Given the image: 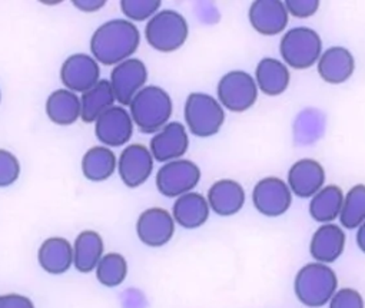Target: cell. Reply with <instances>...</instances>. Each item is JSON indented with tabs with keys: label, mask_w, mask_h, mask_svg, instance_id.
<instances>
[{
	"label": "cell",
	"mask_w": 365,
	"mask_h": 308,
	"mask_svg": "<svg viewBox=\"0 0 365 308\" xmlns=\"http://www.w3.org/2000/svg\"><path fill=\"white\" fill-rule=\"evenodd\" d=\"M207 201L214 214L220 217H232L244 208L247 194L238 181L222 178L211 185L207 194Z\"/></svg>",
	"instance_id": "19"
},
{
	"label": "cell",
	"mask_w": 365,
	"mask_h": 308,
	"mask_svg": "<svg viewBox=\"0 0 365 308\" xmlns=\"http://www.w3.org/2000/svg\"><path fill=\"white\" fill-rule=\"evenodd\" d=\"M339 224L345 230H356L365 222V185L356 184L344 194Z\"/></svg>",
	"instance_id": "29"
},
{
	"label": "cell",
	"mask_w": 365,
	"mask_h": 308,
	"mask_svg": "<svg viewBox=\"0 0 365 308\" xmlns=\"http://www.w3.org/2000/svg\"><path fill=\"white\" fill-rule=\"evenodd\" d=\"M328 308H365L364 297L354 288H339L328 302Z\"/></svg>",
	"instance_id": "33"
},
{
	"label": "cell",
	"mask_w": 365,
	"mask_h": 308,
	"mask_svg": "<svg viewBox=\"0 0 365 308\" xmlns=\"http://www.w3.org/2000/svg\"><path fill=\"white\" fill-rule=\"evenodd\" d=\"M225 109L210 93L192 92L184 105L185 126L198 138H211L220 133L225 123Z\"/></svg>",
	"instance_id": "5"
},
{
	"label": "cell",
	"mask_w": 365,
	"mask_h": 308,
	"mask_svg": "<svg viewBox=\"0 0 365 308\" xmlns=\"http://www.w3.org/2000/svg\"><path fill=\"white\" fill-rule=\"evenodd\" d=\"M125 19L135 22H148L155 16L162 6L160 0H122L119 4Z\"/></svg>",
	"instance_id": "31"
},
{
	"label": "cell",
	"mask_w": 365,
	"mask_h": 308,
	"mask_svg": "<svg viewBox=\"0 0 365 308\" xmlns=\"http://www.w3.org/2000/svg\"><path fill=\"white\" fill-rule=\"evenodd\" d=\"M258 91L267 96L282 95L291 83V71L281 61L275 58H262L254 75Z\"/></svg>",
	"instance_id": "22"
},
{
	"label": "cell",
	"mask_w": 365,
	"mask_h": 308,
	"mask_svg": "<svg viewBox=\"0 0 365 308\" xmlns=\"http://www.w3.org/2000/svg\"><path fill=\"white\" fill-rule=\"evenodd\" d=\"M103 238L99 232L86 230L82 231L73 242V267L82 272H92L105 255Z\"/></svg>",
	"instance_id": "26"
},
{
	"label": "cell",
	"mask_w": 365,
	"mask_h": 308,
	"mask_svg": "<svg viewBox=\"0 0 365 308\" xmlns=\"http://www.w3.org/2000/svg\"><path fill=\"white\" fill-rule=\"evenodd\" d=\"M258 86L245 71L227 72L217 85V99L224 109L235 113L250 111L258 101Z\"/></svg>",
	"instance_id": "8"
},
{
	"label": "cell",
	"mask_w": 365,
	"mask_h": 308,
	"mask_svg": "<svg viewBox=\"0 0 365 308\" xmlns=\"http://www.w3.org/2000/svg\"><path fill=\"white\" fill-rule=\"evenodd\" d=\"M325 168L312 158H301L288 170L287 184L292 195L298 198H312L322 187H325Z\"/></svg>",
	"instance_id": "17"
},
{
	"label": "cell",
	"mask_w": 365,
	"mask_h": 308,
	"mask_svg": "<svg viewBox=\"0 0 365 308\" xmlns=\"http://www.w3.org/2000/svg\"><path fill=\"white\" fill-rule=\"evenodd\" d=\"M175 224L185 230H197L205 225L211 215V208L207 197L192 191L175 200L172 207Z\"/></svg>",
	"instance_id": "21"
},
{
	"label": "cell",
	"mask_w": 365,
	"mask_h": 308,
	"mask_svg": "<svg viewBox=\"0 0 365 308\" xmlns=\"http://www.w3.org/2000/svg\"><path fill=\"white\" fill-rule=\"evenodd\" d=\"M292 192L279 177H265L252 190V204L264 217L277 218L287 214L292 205Z\"/></svg>",
	"instance_id": "9"
},
{
	"label": "cell",
	"mask_w": 365,
	"mask_h": 308,
	"mask_svg": "<svg viewBox=\"0 0 365 308\" xmlns=\"http://www.w3.org/2000/svg\"><path fill=\"white\" fill-rule=\"evenodd\" d=\"M319 78L329 85H342L351 79L355 72V58L344 46H331L325 49L317 62Z\"/></svg>",
	"instance_id": "20"
},
{
	"label": "cell",
	"mask_w": 365,
	"mask_h": 308,
	"mask_svg": "<svg viewBox=\"0 0 365 308\" xmlns=\"http://www.w3.org/2000/svg\"><path fill=\"white\" fill-rule=\"evenodd\" d=\"M0 308H35V304L29 297L12 292L0 295Z\"/></svg>",
	"instance_id": "35"
},
{
	"label": "cell",
	"mask_w": 365,
	"mask_h": 308,
	"mask_svg": "<svg viewBox=\"0 0 365 308\" xmlns=\"http://www.w3.org/2000/svg\"><path fill=\"white\" fill-rule=\"evenodd\" d=\"M73 6L85 14H95L105 8L106 0H73Z\"/></svg>",
	"instance_id": "36"
},
{
	"label": "cell",
	"mask_w": 365,
	"mask_h": 308,
	"mask_svg": "<svg viewBox=\"0 0 365 308\" xmlns=\"http://www.w3.org/2000/svg\"><path fill=\"white\" fill-rule=\"evenodd\" d=\"M252 29L262 36H278L285 32L289 15L281 0H255L248 11Z\"/></svg>",
	"instance_id": "16"
},
{
	"label": "cell",
	"mask_w": 365,
	"mask_h": 308,
	"mask_svg": "<svg viewBox=\"0 0 365 308\" xmlns=\"http://www.w3.org/2000/svg\"><path fill=\"white\" fill-rule=\"evenodd\" d=\"M22 167L14 152L0 148V188L12 187L21 177Z\"/></svg>",
	"instance_id": "32"
},
{
	"label": "cell",
	"mask_w": 365,
	"mask_h": 308,
	"mask_svg": "<svg viewBox=\"0 0 365 308\" xmlns=\"http://www.w3.org/2000/svg\"><path fill=\"white\" fill-rule=\"evenodd\" d=\"M338 289L335 271L321 262H308L295 275L294 292L298 301L308 308H321L329 302Z\"/></svg>",
	"instance_id": "3"
},
{
	"label": "cell",
	"mask_w": 365,
	"mask_h": 308,
	"mask_svg": "<svg viewBox=\"0 0 365 308\" xmlns=\"http://www.w3.org/2000/svg\"><path fill=\"white\" fill-rule=\"evenodd\" d=\"M355 240H356L358 248L365 254V222H362V224L356 228Z\"/></svg>",
	"instance_id": "37"
},
{
	"label": "cell",
	"mask_w": 365,
	"mask_h": 308,
	"mask_svg": "<svg viewBox=\"0 0 365 308\" xmlns=\"http://www.w3.org/2000/svg\"><path fill=\"white\" fill-rule=\"evenodd\" d=\"M146 82L148 68L145 62L138 58H130L113 66L109 78L116 102L125 108L129 106L136 93L146 86Z\"/></svg>",
	"instance_id": "12"
},
{
	"label": "cell",
	"mask_w": 365,
	"mask_h": 308,
	"mask_svg": "<svg viewBox=\"0 0 365 308\" xmlns=\"http://www.w3.org/2000/svg\"><path fill=\"white\" fill-rule=\"evenodd\" d=\"M115 102L109 79H101L92 89L81 95V119L85 123H95L103 112L115 106Z\"/></svg>",
	"instance_id": "28"
},
{
	"label": "cell",
	"mask_w": 365,
	"mask_h": 308,
	"mask_svg": "<svg viewBox=\"0 0 365 308\" xmlns=\"http://www.w3.org/2000/svg\"><path fill=\"white\" fill-rule=\"evenodd\" d=\"M344 202V191L341 187L329 184L322 187L311 200L308 205L309 215L314 221L331 224L339 218Z\"/></svg>",
	"instance_id": "27"
},
{
	"label": "cell",
	"mask_w": 365,
	"mask_h": 308,
	"mask_svg": "<svg viewBox=\"0 0 365 308\" xmlns=\"http://www.w3.org/2000/svg\"><path fill=\"white\" fill-rule=\"evenodd\" d=\"M190 38V24L187 18L173 11L163 9L152 16L145 26V39L148 45L160 53L179 51Z\"/></svg>",
	"instance_id": "4"
},
{
	"label": "cell",
	"mask_w": 365,
	"mask_h": 308,
	"mask_svg": "<svg viewBox=\"0 0 365 308\" xmlns=\"http://www.w3.org/2000/svg\"><path fill=\"white\" fill-rule=\"evenodd\" d=\"M38 261L48 274H65L73 265V245L63 237H51L39 247Z\"/></svg>",
	"instance_id": "23"
},
{
	"label": "cell",
	"mask_w": 365,
	"mask_h": 308,
	"mask_svg": "<svg viewBox=\"0 0 365 308\" xmlns=\"http://www.w3.org/2000/svg\"><path fill=\"white\" fill-rule=\"evenodd\" d=\"M284 5L289 16L297 19H308L318 12L321 2L319 0H287Z\"/></svg>",
	"instance_id": "34"
},
{
	"label": "cell",
	"mask_w": 365,
	"mask_h": 308,
	"mask_svg": "<svg viewBox=\"0 0 365 308\" xmlns=\"http://www.w3.org/2000/svg\"><path fill=\"white\" fill-rule=\"evenodd\" d=\"M81 170L88 181L103 183L109 180L118 170V157L108 146H92L83 153Z\"/></svg>",
	"instance_id": "24"
},
{
	"label": "cell",
	"mask_w": 365,
	"mask_h": 308,
	"mask_svg": "<svg viewBox=\"0 0 365 308\" xmlns=\"http://www.w3.org/2000/svg\"><path fill=\"white\" fill-rule=\"evenodd\" d=\"M128 111L133 125L142 133H156L170 122L173 102L170 95L160 86L146 85L130 101Z\"/></svg>",
	"instance_id": "2"
},
{
	"label": "cell",
	"mask_w": 365,
	"mask_h": 308,
	"mask_svg": "<svg viewBox=\"0 0 365 308\" xmlns=\"http://www.w3.org/2000/svg\"><path fill=\"white\" fill-rule=\"evenodd\" d=\"M133 130L135 125L130 113L120 105L109 108L95 122V135L98 140L110 149L126 145L132 139Z\"/></svg>",
	"instance_id": "13"
},
{
	"label": "cell",
	"mask_w": 365,
	"mask_h": 308,
	"mask_svg": "<svg viewBox=\"0 0 365 308\" xmlns=\"http://www.w3.org/2000/svg\"><path fill=\"white\" fill-rule=\"evenodd\" d=\"M324 52L319 34L307 26H297L287 31L279 42L282 62L295 71H305L317 65Z\"/></svg>",
	"instance_id": "6"
},
{
	"label": "cell",
	"mask_w": 365,
	"mask_h": 308,
	"mask_svg": "<svg viewBox=\"0 0 365 308\" xmlns=\"http://www.w3.org/2000/svg\"><path fill=\"white\" fill-rule=\"evenodd\" d=\"M155 160L143 143H129L118 158V174L125 187L133 190L142 187L152 175Z\"/></svg>",
	"instance_id": "10"
},
{
	"label": "cell",
	"mask_w": 365,
	"mask_h": 308,
	"mask_svg": "<svg viewBox=\"0 0 365 308\" xmlns=\"http://www.w3.org/2000/svg\"><path fill=\"white\" fill-rule=\"evenodd\" d=\"M59 75L65 89L82 95L101 81V65L92 55L73 53L65 59Z\"/></svg>",
	"instance_id": "14"
},
{
	"label": "cell",
	"mask_w": 365,
	"mask_h": 308,
	"mask_svg": "<svg viewBox=\"0 0 365 308\" xmlns=\"http://www.w3.org/2000/svg\"><path fill=\"white\" fill-rule=\"evenodd\" d=\"M98 281L108 287H119L128 277V261L119 252L105 254L95 268Z\"/></svg>",
	"instance_id": "30"
},
{
	"label": "cell",
	"mask_w": 365,
	"mask_h": 308,
	"mask_svg": "<svg viewBox=\"0 0 365 308\" xmlns=\"http://www.w3.org/2000/svg\"><path fill=\"white\" fill-rule=\"evenodd\" d=\"M202 171L191 160H176L158 170L155 177L156 190L166 198H179L188 192H192L201 183Z\"/></svg>",
	"instance_id": "7"
},
{
	"label": "cell",
	"mask_w": 365,
	"mask_h": 308,
	"mask_svg": "<svg viewBox=\"0 0 365 308\" xmlns=\"http://www.w3.org/2000/svg\"><path fill=\"white\" fill-rule=\"evenodd\" d=\"M176 224L172 214L159 207L148 208L138 217L136 235L139 241L150 248L166 245L175 235Z\"/></svg>",
	"instance_id": "15"
},
{
	"label": "cell",
	"mask_w": 365,
	"mask_h": 308,
	"mask_svg": "<svg viewBox=\"0 0 365 308\" xmlns=\"http://www.w3.org/2000/svg\"><path fill=\"white\" fill-rule=\"evenodd\" d=\"M345 244L346 235L341 225L335 222L322 224L311 237L309 254L315 262L329 265L344 254Z\"/></svg>",
	"instance_id": "18"
},
{
	"label": "cell",
	"mask_w": 365,
	"mask_h": 308,
	"mask_svg": "<svg viewBox=\"0 0 365 308\" xmlns=\"http://www.w3.org/2000/svg\"><path fill=\"white\" fill-rule=\"evenodd\" d=\"M45 111L55 125H73L81 119V96L65 88L56 89L48 96Z\"/></svg>",
	"instance_id": "25"
},
{
	"label": "cell",
	"mask_w": 365,
	"mask_h": 308,
	"mask_svg": "<svg viewBox=\"0 0 365 308\" xmlns=\"http://www.w3.org/2000/svg\"><path fill=\"white\" fill-rule=\"evenodd\" d=\"M0 103H2V91H0Z\"/></svg>",
	"instance_id": "38"
},
{
	"label": "cell",
	"mask_w": 365,
	"mask_h": 308,
	"mask_svg": "<svg viewBox=\"0 0 365 308\" xmlns=\"http://www.w3.org/2000/svg\"><path fill=\"white\" fill-rule=\"evenodd\" d=\"M140 45L138 26L126 19L102 24L91 38V53L99 65L116 66L133 56Z\"/></svg>",
	"instance_id": "1"
},
{
	"label": "cell",
	"mask_w": 365,
	"mask_h": 308,
	"mask_svg": "<svg viewBox=\"0 0 365 308\" xmlns=\"http://www.w3.org/2000/svg\"><path fill=\"white\" fill-rule=\"evenodd\" d=\"M190 149V132L184 123L170 120L159 132H156L150 142L149 150L155 163L166 164L182 160Z\"/></svg>",
	"instance_id": "11"
}]
</instances>
